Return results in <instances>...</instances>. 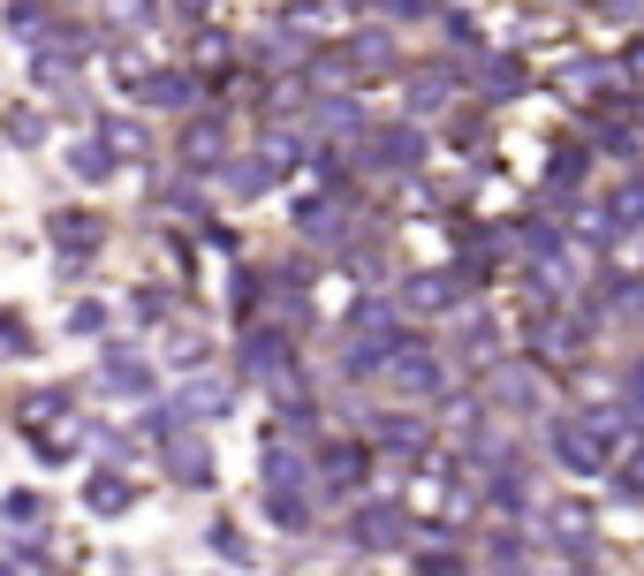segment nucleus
<instances>
[{
    "label": "nucleus",
    "mask_w": 644,
    "mask_h": 576,
    "mask_svg": "<svg viewBox=\"0 0 644 576\" xmlns=\"http://www.w3.org/2000/svg\"><path fill=\"white\" fill-rule=\"evenodd\" d=\"M630 76H637V84H644V46H637V53H630Z\"/></svg>",
    "instance_id": "1"
}]
</instances>
